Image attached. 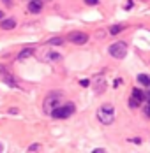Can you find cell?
Segmentation results:
<instances>
[{
  "label": "cell",
  "instance_id": "1",
  "mask_svg": "<svg viewBox=\"0 0 150 153\" xmlns=\"http://www.w3.org/2000/svg\"><path fill=\"white\" fill-rule=\"evenodd\" d=\"M97 120L103 125H111L115 120V107L111 104H103L97 111Z\"/></svg>",
  "mask_w": 150,
  "mask_h": 153
},
{
  "label": "cell",
  "instance_id": "2",
  "mask_svg": "<svg viewBox=\"0 0 150 153\" xmlns=\"http://www.w3.org/2000/svg\"><path fill=\"white\" fill-rule=\"evenodd\" d=\"M60 102H62V93L60 92H51L44 99V102H43V111H44L46 114H51V111H53L55 107H58Z\"/></svg>",
  "mask_w": 150,
  "mask_h": 153
},
{
  "label": "cell",
  "instance_id": "3",
  "mask_svg": "<svg viewBox=\"0 0 150 153\" xmlns=\"http://www.w3.org/2000/svg\"><path fill=\"white\" fill-rule=\"evenodd\" d=\"M127 44L124 42V41H118V42H113L111 46L108 48V53L113 56V58H117V60H122V58H125V55H127Z\"/></svg>",
  "mask_w": 150,
  "mask_h": 153
},
{
  "label": "cell",
  "instance_id": "4",
  "mask_svg": "<svg viewBox=\"0 0 150 153\" xmlns=\"http://www.w3.org/2000/svg\"><path fill=\"white\" fill-rule=\"evenodd\" d=\"M74 111H76L74 104H64V106L55 107V109L51 111V116H53L55 120H64V118H69Z\"/></svg>",
  "mask_w": 150,
  "mask_h": 153
},
{
  "label": "cell",
  "instance_id": "5",
  "mask_svg": "<svg viewBox=\"0 0 150 153\" xmlns=\"http://www.w3.org/2000/svg\"><path fill=\"white\" fill-rule=\"evenodd\" d=\"M67 41L80 46V44H85V42L88 41V35H87L85 32H71V33L67 35Z\"/></svg>",
  "mask_w": 150,
  "mask_h": 153
},
{
  "label": "cell",
  "instance_id": "6",
  "mask_svg": "<svg viewBox=\"0 0 150 153\" xmlns=\"http://www.w3.org/2000/svg\"><path fill=\"white\" fill-rule=\"evenodd\" d=\"M43 60L46 63H57L58 60H62V55H60L58 51H55V49H48L44 55H43Z\"/></svg>",
  "mask_w": 150,
  "mask_h": 153
},
{
  "label": "cell",
  "instance_id": "7",
  "mask_svg": "<svg viewBox=\"0 0 150 153\" xmlns=\"http://www.w3.org/2000/svg\"><path fill=\"white\" fill-rule=\"evenodd\" d=\"M43 11V0H30L28 2V13L39 14Z\"/></svg>",
  "mask_w": 150,
  "mask_h": 153
},
{
  "label": "cell",
  "instance_id": "8",
  "mask_svg": "<svg viewBox=\"0 0 150 153\" xmlns=\"http://www.w3.org/2000/svg\"><path fill=\"white\" fill-rule=\"evenodd\" d=\"M14 27H16V19H14V18L0 19V28H2V30H13Z\"/></svg>",
  "mask_w": 150,
  "mask_h": 153
},
{
  "label": "cell",
  "instance_id": "9",
  "mask_svg": "<svg viewBox=\"0 0 150 153\" xmlns=\"http://www.w3.org/2000/svg\"><path fill=\"white\" fill-rule=\"evenodd\" d=\"M34 55V48H25V49H21L20 53H18V60H27L28 56H32Z\"/></svg>",
  "mask_w": 150,
  "mask_h": 153
},
{
  "label": "cell",
  "instance_id": "10",
  "mask_svg": "<svg viewBox=\"0 0 150 153\" xmlns=\"http://www.w3.org/2000/svg\"><path fill=\"white\" fill-rule=\"evenodd\" d=\"M131 97H133V99H136V100H140V102H143L147 95H145V93L141 92L140 88H134V90H133V95H131Z\"/></svg>",
  "mask_w": 150,
  "mask_h": 153
},
{
  "label": "cell",
  "instance_id": "11",
  "mask_svg": "<svg viewBox=\"0 0 150 153\" xmlns=\"http://www.w3.org/2000/svg\"><path fill=\"white\" fill-rule=\"evenodd\" d=\"M138 81H140V85H143V86H150V76L148 74H140V76H138Z\"/></svg>",
  "mask_w": 150,
  "mask_h": 153
},
{
  "label": "cell",
  "instance_id": "12",
  "mask_svg": "<svg viewBox=\"0 0 150 153\" xmlns=\"http://www.w3.org/2000/svg\"><path fill=\"white\" fill-rule=\"evenodd\" d=\"M48 44H51V46H60V44H64V39H62V37H53V39L48 41Z\"/></svg>",
  "mask_w": 150,
  "mask_h": 153
},
{
  "label": "cell",
  "instance_id": "13",
  "mask_svg": "<svg viewBox=\"0 0 150 153\" xmlns=\"http://www.w3.org/2000/svg\"><path fill=\"white\" fill-rule=\"evenodd\" d=\"M41 150H43V146H41V144H30L27 152H28V153H35V152H41Z\"/></svg>",
  "mask_w": 150,
  "mask_h": 153
},
{
  "label": "cell",
  "instance_id": "14",
  "mask_svg": "<svg viewBox=\"0 0 150 153\" xmlns=\"http://www.w3.org/2000/svg\"><path fill=\"white\" fill-rule=\"evenodd\" d=\"M122 30H124V27H122V25H115V27H111V28H110V33H111V35H117V33L122 32Z\"/></svg>",
  "mask_w": 150,
  "mask_h": 153
},
{
  "label": "cell",
  "instance_id": "15",
  "mask_svg": "<svg viewBox=\"0 0 150 153\" xmlns=\"http://www.w3.org/2000/svg\"><path fill=\"white\" fill-rule=\"evenodd\" d=\"M129 106H131V107H140V106H141V102L131 97V99H129Z\"/></svg>",
  "mask_w": 150,
  "mask_h": 153
},
{
  "label": "cell",
  "instance_id": "16",
  "mask_svg": "<svg viewBox=\"0 0 150 153\" xmlns=\"http://www.w3.org/2000/svg\"><path fill=\"white\" fill-rule=\"evenodd\" d=\"M85 4H88V5H97L99 4V0H83Z\"/></svg>",
  "mask_w": 150,
  "mask_h": 153
},
{
  "label": "cell",
  "instance_id": "17",
  "mask_svg": "<svg viewBox=\"0 0 150 153\" xmlns=\"http://www.w3.org/2000/svg\"><path fill=\"white\" fill-rule=\"evenodd\" d=\"M80 85H81V86H88L90 81H88V79H81V81H80Z\"/></svg>",
  "mask_w": 150,
  "mask_h": 153
},
{
  "label": "cell",
  "instance_id": "18",
  "mask_svg": "<svg viewBox=\"0 0 150 153\" xmlns=\"http://www.w3.org/2000/svg\"><path fill=\"white\" fill-rule=\"evenodd\" d=\"M145 114H147V116H150V100H148V104L145 106Z\"/></svg>",
  "mask_w": 150,
  "mask_h": 153
},
{
  "label": "cell",
  "instance_id": "19",
  "mask_svg": "<svg viewBox=\"0 0 150 153\" xmlns=\"http://www.w3.org/2000/svg\"><path fill=\"white\" fill-rule=\"evenodd\" d=\"M131 7H133V2H131V0H127V2H125V9H131Z\"/></svg>",
  "mask_w": 150,
  "mask_h": 153
},
{
  "label": "cell",
  "instance_id": "20",
  "mask_svg": "<svg viewBox=\"0 0 150 153\" xmlns=\"http://www.w3.org/2000/svg\"><path fill=\"white\" fill-rule=\"evenodd\" d=\"M2 2H4L5 5H11V2H13V0H2Z\"/></svg>",
  "mask_w": 150,
  "mask_h": 153
},
{
  "label": "cell",
  "instance_id": "21",
  "mask_svg": "<svg viewBox=\"0 0 150 153\" xmlns=\"http://www.w3.org/2000/svg\"><path fill=\"white\" fill-rule=\"evenodd\" d=\"M0 19H4V13L2 11H0Z\"/></svg>",
  "mask_w": 150,
  "mask_h": 153
},
{
  "label": "cell",
  "instance_id": "22",
  "mask_svg": "<svg viewBox=\"0 0 150 153\" xmlns=\"http://www.w3.org/2000/svg\"><path fill=\"white\" fill-rule=\"evenodd\" d=\"M4 152V146H2V144H0V153Z\"/></svg>",
  "mask_w": 150,
  "mask_h": 153
},
{
  "label": "cell",
  "instance_id": "23",
  "mask_svg": "<svg viewBox=\"0 0 150 153\" xmlns=\"http://www.w3.org/2000/svg\"><path fill=\"white\" fill-rule=\"evenodd\" d=\"M148 100H150V92H148Z\"/></svg>",
  "mask_w": 150,
  "mask_h": 153
}]
</instances>
